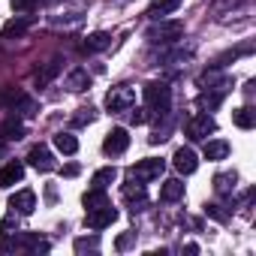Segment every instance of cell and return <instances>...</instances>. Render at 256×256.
<instances>
[{"mask_svg":"<svg viewBox=\"0 0 256 256\" xmlns=\"http://www.w3.org/2000/svg\"><path fill=\"white\" fill-rule=\"evenodd\" d=\"M160 196H163V202H178V199H184V184H181L178 178H172V181L163 184Z\"/></svg>","mask_w":256,"mask_h":256,"instance_id":"15","label":"cell"},{"mask_svg":"<svg viewBox=\"0 0 256 256\" xmlns=\"http://www.w3.org/2000/svg\"><path fill=\"white\" fill-rule=\"evenodd\" d=\"M88 84H90L88 70H72V72L66 76V88H70V90H84Z\"/></svg>","mask_w":256,"mask_h":256,"instance_id":"19","label":"cell"},{"mask_svg":"<svg viewBox=\"0 0 256 256\" xmlns=\"http://www.w3.org/2000/svg\"><path fill=\"white\" fill-rule=\"evenodd\" d=\"M142 96H145V108H148V112H154V114H160V118L169 114V108H172V88H169V84L151 82V84H145Z\"/></svg>","mask_w":256,"mask_h":256,"instance_id":"1","label":"cell"},{"mask_svg":"<svg viewBox=\"0 0 256 256\" xmlns=\"http://www.w3.org/2000/svg\"><path fill=\"white\" fill-rule=\"evenodd\" d=\"M229 154V145L226 142H205V160H223Z\"/></svg>","mask_w":256,"mask_h":256,"instance_id":"21","label":"cell"},{"mask_svg":"<svg viewBox=\"0 0 256 256\" xmlns=\"http://www.w3.org/2000/svg\"><path fill=\"white\" fill-rule=\"evenodd\" d=\"M220 100H223V88H217V90H211V94L205 90V94L199 96V106H202L205 112H214V108L220 106Z\"/></svg>","mask_w":256,"mask_h":256,"instance_id":"24","label":"cell"},{"mask_svg":"<svg viewBox=\"0 0 256 256\" xmlns=\"http://www.w3.org/2000/svg\"><path fill=\"white\" fill-rule=\"evenodd\" d=\"M118 178V169L114 166H106V169H100V172H94V178H90V184L94 187H108L112 181Z\"/></svg>","mask_w":256,"mask_h":256,"instance_id":"22","label":"cell"},{"mask_svg":"<svg viewBox=\"0 0 256 256\" xmlns=\"http://www.w3.org/2000/svg\"><path fill=\"white\" fill-rule=\"evenodd\" d=\"M36 4L40 0H12V10L16 12H30V10H36Z\"/></svg>","mask_w":256,"mask_h":256,"instance_id":"29","label":"cell"},{"mask_svg":"<svg viewBox=\"0 0 256 256\" xmlns=\"http://www.w3.org/2000/svg\"><path fill=\"white\" fill-rule=\"evenodd\" d=\"M28 163L36 169V172H54L58 163H54V154L46 148V145H34L30 154H28Z\"/></svg>","mask_w":256,"mask_h":256,"instance_id":"6","label":"cell"},{"mask_svg":"<svg viewBox=\"0 0 256 256\" xmlns=\"http://www.w3.org/2000/svg\"><path fill=\"white\" fill-rule=\"evenodd\" d=\"M163 169H166V163H163V160L148 157V160H139V163L130 169V178H136V181H154V178H160V175H163Z\"/></svg>","mask_w":256,"mask_h":256,"instance_id":"5","label":"cell"},{"mask_svg":"<svg viewBox=\"0 0 256 256\" xmlns=\"http://www.w3.org/2000/svg\"><path fill=\"white\" fill-rule=\"evenodd\" d=\"M178 4H181V0H157V4L148 10V16H151L154 22H157V18H166L169 12H175V10H178Z\"/></svg>","mask_w":256,"mask_h":256,"instance_id":"16","label":"cell"},{"mask_svg":"<svg viewBox=\"0 0 256 256\" xmlns=\"http://www.w3.org/2000/svg\"><path fill=\"white\" fill-rule=\"evenodd\" d=\"M10 208H12V214H30V211L36 208V193H34V190H18V193H12V196H10Z\"/></svg>","mask_w":256,"mask_h":256,"instance_id":"10","label":"cell"},{"mask_svg":"<svg viewBox=\"0 0 256 256\" xmlns=\"http://www.w3.org/2000/svg\"><path fill=\"white\" fill-rule=\"evenodd\" d=\"M133 241H136V232H130V235H120V238H118V250H126V247H130Z\"/></svg>","mask_w":256,"mask_h":256,"instance_id":"31","label":"cell"},{"mask_svg":"<svg viewBox=\"0 0 256 256\" xmlns=\"http://www.w3.org/2000/svg\"><path fill=\"white\" fill-rule=\"evenodd\" d=\"M24 136V124L18 118H6L4 124H0V139L4 142H18Z\"/></svg>","mask_w":256,"mask_h":256,"instance_id":"13","label":"cell"},{"mask_svg":"<svg viewBox=\"0 0 256 256\" xmlns=\"http://www.w3.org/2000/svg\"><path fill=\"white\" fill-rule=\"evenodd\" d=\"M30 28V22L28 18H18V22H10L6 28H4V36H22L24 30Z\"/></svg>","mask_w":256,"mask_h":256,"instance_id":"26","label":"cell"},{"mask_svg":"<svg viewBox=\"0 0 256 256\" xmlns=\"http://www.w3.org/2000/svg\"><path fill=\"white\" fill-rule=\"evenodd\" d=\"M96 247H100V238H96V235H90V238H78V241H76V253L96 250Z\"/></svg>","mask_w":256,"mask_h":256,"instance_id":"28","label":"cell"},{"mask_svg":"<svg viewBox=\"0 0 256 256\" xmlns=\"http://www.w3.org/2000/svg\"><path fill=\"white\" fill-rule=\"evenodd\" d=\"M172 160H175V169H178L181 175H193L196 166H199V160H196V154H193L190 148H178Z\"/></svg>","mask_w":256,"mask_h":256,"instance_id":"12","label":"cell"},{"mask_svg":"<svg viewBox=\"0 0 256 256\" xmlns=\"http://www.w3.org/2000/svg\"><path fill=\"white\" fill-rule=\"evenodd\" d=\"M54 148H58L60 154H76V151H78V139H76L72 133H58V136H54Z\"/></svg>","mask_w":256,"mask_h":256,"instance_id":"17","label":"cell"},{"mask_svg":"<svg viewBox=\"0 0 256 256\" xmlns=\"http://www.w3.org/2000/svg\"><path fill=\"white\" fill-rule=\"evenodd\" d=\"M232 118H235V124L241 126V130H253V126H256V112H253L250 106H244V108H238V112H235Z\"/></svg>","mask_w":256,"mask_h":256,"instance_id":"20","label":"cell"},{"mask_svg":"<svg viewBox=\"0 0 256 256\" xmlns=\"http://www.w3.org/2000/svg\"><path fill=\"white\" fill-rule=\"evenodd\" d=\"M133 106H136V90H133L130 84H118V88H112V90L106 94V108L114 112V114L130 112Z\"/></svg>","mask_w":256,"mask_h":256,"instance_id":"2","label":"cell"},{"mask_svg":"<svg viewBox=\"0 0 256 256\" xmlns=\"http://www.w3.org/2000/svg\"><path fill=\"white\" fill-rule=\"evenodd\" d=\"M64 175H70V178H72V175H78V166H66V169H64Z\"/></svg>","mask_w":256,"mask_h":256,"instance_id":"32","label":"cell"},{"mask_svg":"<svg viewBox=\"0 0 256 256\" xmlns=\"http://www.w3.org/2000/svg\"><path fill=\"white\" fill-rule=\"evenodd\" d=\"M214 130H217V124H214V118H211L208 112H202V114H193V118L187 120V139H193V142H202V139H208Z\"/></svg>","mask_w":256,"mask_h":256,"instance_id":"3","label":"cell"},{"mask_svg":"<svg viewBox=\"0 0 256 256\" xmlns=\"http://www.w3.org/2000/svg\"><path fill=\"white\" fill-rule=\"evenodd\" d=\"M108 42H112L108 34H94V36H88V40L82 42V52H88V54H90V52H102V48H108Z\"/></svg>","mask_w":256,"mask_h":256,"instance_id":"18","label":"cell"},{"mask_svg":"<svg viewBox=\"0 0 256 256\" xmlns=\"http://www.w3.org/2000/svg\"><path fill=\"white\" fill-rule=\"evenodd\" d=\"M118 220V211L112 208V202L108 205H102V208H94V211H88L84 214V223L90 226V229H106V226H112Z\"/></svg>","mask_w":256,"mask_h":256,"instance_id":"8","label":"cell"},{"mask_svg":"<svg viewBox=\"0 0 256 256\" xmlns=\"http://www.w3.org/2000/svg\"><path fill=\"white\" fill-rule=\"evenodd\" d=\"M58 70H60V60H52L42 72H36V84H40V88H42V84H48V82L58 76Z\"/></svg>","mask_w":256,"mask_h":256,"instance_id":"25","label":"cell"},{"mask_svg":"<svg viewBox=\"0 0 256 256\" xmlns=\"http://www.w3.org/2000/svg\"><path fill=\"white\" fill-rule=\"evenodd\" d=\"M94 118H96V112H94V108L88 106V108H78V114L72 118V124H76V126H84V124H90Z\"/></svg>","mask_w":256,"mask_h":256,"instance_id":"27","label":"cell"},{"mask_svg":"<svg viewBox=\"0 0 256 256\" xmlns=\"http://www.w3.org/2000/svg\"><path fill=\"white\" fill-rule=\"evenodd\" d=\"M214 190H217L220 196L232 193V190H235V172H223V175H217V178H214Z\"/></svg>","mask_w":256,"mask_h":256,"instance_id":"23","label":"cell"},{"mask_svg":"<svg viewBox=\"0 0 256 256\" xmlns=\"http://www.w3.org/2000/svg\"><path fill=\"white\" fill-rule=\"evenodd\" d=\"M120 196H124V202L130 205V211L136 214V211H145V205H148V193H145V184L142 181H130V184H124V190H120Z\"/></svg>","mask_w":256,"mask_h":256,"instance_id":"4","label":"cell"},{"mask_svg":"<svg viewBox=\"0 0 256 256\" xmlns=\"http://www.w3.org/2000/svg\"><path fill=\"white\" fill-rule=\"evenodd\" d=\"M184 34V24L181 22H169V24H160V28H151L148 30V40L151 42H172Z\"/></svg>","mask_w":256,"mask_h":256,"instance_id":"9","label":"cell"},{"mask_svg":"<svg viewBox=\"0 0 256 256\" xmlns=\"http://www.w3.org/2000/svg\"><path fill=\"white\" fill-rule=\"evenodd\" d=\"M82 202H84V211H94V208H102V205H108L106 187H90V190L82 196Z\"/></svg>","mask_w":256,"mask_h":256,"instance_id":"14","label":"cell"},{"mask_svg":"<svg viewBox=\"0 0 256 256\" xmlns=\"http://www.w3.org/2000/svg\"><path fill=\"white\" fill-rule=\"evenodd\" d=\"M24 178V163L22 160H10L4 169H0V187H12Z\"/></svg>","mask_w":256,"mask_h":256,"instance_id":"11","label":"cell"},{"mask_svg":"<svg viewBox=\"0 0 256 256\" xmlns=\"http://www.w3.org/2000/svg\"><path fill=\"white\" fill-rule=\"evenodd\" d=\"M130 112H133V108H130ZM148 118H151V114H148V108H136V112L130 114V120H133V124H145Z\"/></svg>","mask_w":256,"mask_h":256,"instance_id":"30","label":"cell"},{"mask_svg":"<svg viewBox=\"0 0 256 256\" xmlns=\"http://www.w3.org/2000/svg\"><path fill=\"white\" fill-rule=\"evenodd\" d=\"M126 145H130V136H126L124 126H114V130H108L106 139H102V151L112 154V157H114V154H124Z\"/></svg>","mask_w":256,"mask_h":256,"instance_id":"7","label":"cell"}]
</instances>
